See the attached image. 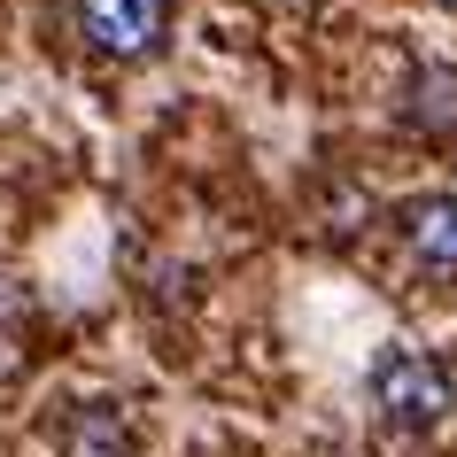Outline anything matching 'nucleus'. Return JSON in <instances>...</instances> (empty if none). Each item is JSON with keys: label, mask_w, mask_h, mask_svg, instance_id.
I'll return each instance as SVG.
<instances>
[{"label": "nucleus", "mask_w": 457, "mask_h": 457, "mask_svg": "<svg viewBox=\"0 0 457 457\" xmlns=\"http://www.w3.org/2000/svg\"><path fill=\"white\" fill-rule=\"evenodd\" d=\"M78 450H86V457H117L124 450V434L109 427V411H101V403H94V419L78 427Z\"/></svg>", "instance_id": "obj_5"}, {"label": "nucleus", "mask_w": 457, "mask_h": 457, "mask_svg": "<svg viewBox=\"0 0 457 457\" xmlns=\"http://www.w3.org/2000/svg\"><path fill=\"white\" fill-rule=\"evenodd\" d=\"M395 233H403L419 271L457 279V194H411V202H395Z\"/></svg>", "instance_id": "obj_3"}, {"label": "nucleus", "mask_w": 457, "mask_h": 457, "mask_svg": "<svg viewBox=\"0 0 457 457\" xmlns=\"http://www.w3.org/2000/svg\"><path fill=\"white\" fill-rule=\"evenodd\" d=\"M403 124L419 140H457V62H419V71H411Z\"/></svg>", "instance_id": "obj_4"}, {"label": "nucleus", "mask_w": 457, "mask_h": 457, "mask_svg": "<svg viewBox=\"0 0 457 457\" xmlns=\"http://www.w3.org/2000/svg\"><path fill=\"white\" fill-rule=\"evenodd\" d=\"M434 8H457V0H434Z\"/></svg>", "instance_id": "obj_6"}, {"label": "nucleus", "mask_w": 457, "mask_h": 457, "mask_svg": "<svg viewBox=\"0 0 457 457\" xmlns=\"http://www.w3.org/2000/svg\"><path fill=\"white\" fill-rule=\"evenodd\" d=\"M71 24L109 62H147L170 39V0H71Z\"/></svg>", "instance_id": "obj_2"}, {"label": "nucleus", "mask_w": 457, "mask_h": 457, "mask_svg": "<svg viewBox=\"0 0 457 457\" xmlns=\"http://www.w3.org/2000/svg\"><path fill=\"white\" fill-rule=\"evenodd\" d=\"M372 411H380L387 427H403V434H419V427H442L450 419V403H457V380H450V364L434 357V349H411V341H395V349H380L372 357Z\"/></svg>", "instance_id": "obj_1"}]
</instances>
